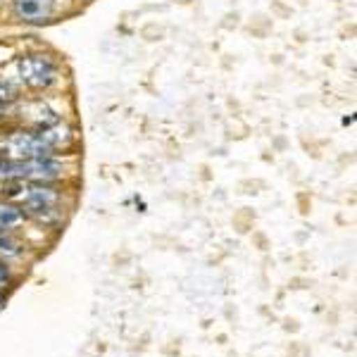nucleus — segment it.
Instances as JSON below:
<instances>
[{"instance_id": "nucleus-3", "label": "nucleus", "mask_w": 357, "mask_h": 357, "mask_svg": "<svg viewBox=\"0 0 357 357\" xmlns=\"http://www.w3.org/2000/svg\"><path fill=\"white\" fill-rule=\"evenodd\" d=\"M3 195L8 203L17 207H36V205H60L62 193L48 186L45 181H10L5 183Z\"/></svg>"}, {"instance_id": "nucleus-11", "label": "nucleus", "mask_w": 357, "mask_h": 357, "mask_svg": "<svg viewBox=\"0 0 357 357\" xmlns=\"http://www.w3.org/2000/svg\"><path fill=\"white\" fill-rule=\"evenodd\" d=\"M20 100V86H17L13 79L3 77L0 79V102H3L5 107L13 105V102Z\"/></svg>"}, {"instance_id": "nucleus-13", "label": "nucleus", "mask_w": 357, "mask_h": 357, "mask_svg": "<svg viewBox=\"0 0 357 357\" xmlns=\"http://www.w3.org/2000/svg\"><path fill=\"white\" fill-rule=\"evenodd\" d=\"M3 119H5V105L0 102V122H3Z\"/></svg>"}, {"instance_id": "nucleus-7", "label": "nucleus", "mask_w": 357, "mask_h": 357, "mask_svg": "<svg viewBox=\"0 0 357 357\" xmlns=\"http://www.w3.org/2000/svg\"><path fill=\"white\" fill-rule=\"evenodd\" d=\"M38 136L43 138V143L50 151H60V148H69L74 143V129L65 122H55L45 129H38Z\"/></svg>"}, {"instance_id": "nucleus-6", "label": "nucleus", "mask_w": 357, "mask_h": 357, "mask_svg": "<svg viewBox=\"0 0 357 357\" xmlns=\"http://www.w3.org/2000/svg\"><path fill=\"white\" fill-rule=\"evenodd\" d=\"M55 10V0H13V15L17 20L38 24L45 22Z\"/></svg>"}, {"instance_id": "nucleus-5", "label": "nucleus", "mask_w": 357, "mask_h": 357, "mask_svg": "<svg viewBox=\"0 0 357 357\" xmlns=\"http://www.w3.org/2000/svg\"><path fill=\"white\" fill-rule=\"evenodd\" d=\"M20 119H22V124H26V129H31V131L45 129V126L60 122L57 112L48 105V102H43V100H29V102H24V105L20 107Z\"/></svg>"}, {"instance_id": "nucleus-8", "label": "nucleus", "mask_w": 357, "mask_h": 357, "mask_svg": "<svg viewBox=\"0 0 357 357\" xmlns=\"http://www.w3.org/2000/svg\"><path fill=\"white\" fill-rule=\"evenodd\" d=\"M22 210H24L26 217L36 220L43 227H57V224L65 220L60 205H36V207H22Z\"/></svg>"}, {"instance_id": "nucleus-10", "label": "nucleus", "mask_w": 357, "mask_h": 357, "mask_svg": "<svg viewBox=\"0 0 357 357\" xmlns=\"http://www.w3.org/2000/svg\"><path fill=\"white\" fill-rule=\"evenodd\" d=\"M22 222H24V212H22V207H17L13 203H0V229H3V231L17 229Z\"/></svg>"}, {"instance_id": "nucleus-12", "label": "nucleus", "mask_w": 357, "mask_h": 357, "mask_svg": "<svg viewBox=\"0 0 357 357\" xmlns=\"http://www.w3.org/2000/svg\"><path fill=\"white\" fill-rule=\"evenodd\" d=\"M10 284V269L5 267V262H0V289Z\"/></svg>"}, {"instance_id": "nucleus-9", "label": "nucleus", "mask_w": 357, "mask_h": 357, "mask_svg": "<svg viewBox=\"0 0 357 357\" xmlns=\"http://www.w3.org/2000/svg\"><path fill=\"white\" fill-rule=\"evenodd\" d=\"M22 252H24V245H22L20 238H15L10 231H0V260H17Z\"/></svg>"}, {"instance_id": "nucleus-1", "label": "nucleus", "mask_w": 357, "mask_h": 357, "mask_svg": "<svg viewBox=\"0 0 357 357\" xmlns=\"http://www.w3.org/2000/svg\"><path fill=\"white\" fill-rule=\"evenodd\" d=\"M65 165L50 155V158H31V160H8L0 158V181H55L62 176Z\"/></svg>"}, {"instance_id": "nucleus-14", "label": "nucleus", "mask_w": 357, "mask_h": 357, "mask_svg": "<svg viewBox=\"0 0 357 357\" xmlns=\"http://www.w3.org/2000/svg\"><path fill=\"white\" fill-rule=\"evenodd\" d=\"M3 307H5V298L0 296V310H3Z\"/></svg>"}, {"instance_id": "nucleus-2", "label": "nucleus", "mask_w": 357, "mask_h": 357, "mask_svg": "<svg viewBox=\"0 0 357 357\" xmlns=\"http://www.w3.org/2000/svg\"><path fill=\"white\" fill-rule=\"evenodd\" d=\"M15 69H17L20 84L26 86L29 91H50L55 84H60V79H62L60 67H57L48 55H41V53H29V55L17 57Z\"/></svg>"}, {"instance_id": "nucleus-4", "label": "nucleus", "mask_w": 357, "mask_h": 357, "mask_svg": "<svg viewBox=\"0 0 357 357\" xmlns=\"http://www.w3.org/2000/svg\"><path fill=\"white\" fill-rule=\"evenodd\" d=\"M50 155H55V153L45 146L43 138L38 136V131L17 129L0 138V158L31 160V158H50Z\"/></svg>"}]
</instances>
